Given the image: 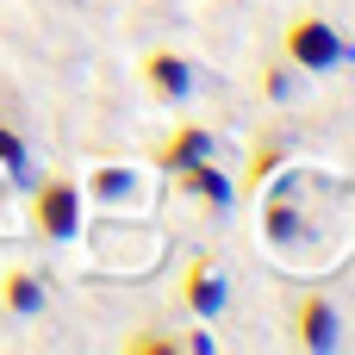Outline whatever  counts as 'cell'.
I'll return each instance as SVG.
<instances>
[{
    "label": "cell",
    "instance_id": "obj_1",
    "mask_svg": "<svg viewBox=\"0 0 355 355\" xmlns=\"http://www.w3.org/2000/svg\"><path fill=\"white\" fill-rule=\"evenodd\" d=\"M281 56H287L300 75H331V69L355 62V44L324 19V12H293L287 31H281Z\"/></svg>",
    "mask_w": 355,
    "mask_h": 355
},
{
    "label": "cell",
    "instance_id": "obj_2",
    "mask_svg": "<svg viewBox=\"0 0 355 355\" xmlns=\"http://www.w3.org/2000/svg\"><path fill=\"white\" fill-rule=\"evenodd\" d=\"M25 218H31V231H37L44 243H69V237L81 231V187H75L69 175H44V181L31 187Z\"/></svg>",
    "mask_w": 355,
    "mask_h": 355
},
{
    "label": "cell",
    "instance_id": "obj_3",
    "mask_svg": "<svg viewBox=\"0 0 355 355\" xmlns=\"http://www.w3.org/2000/svg\"><path fill=\"white\" fill-rule=\"evenodd\" d=\"M137 75H144V87H150L162 106H181V100L200 87V69H193V56H181L175 44H150V50L137 56Z\"/></svg>",
    "mask_w": 355,
    "mask_h": 355
},
{
    "label": "cell",
    "instance_id": "obj_4",
    "mask_svg": "<svg viewBox=\"0 0 355 355\" xmlns=\"http://www.w3.org/2000/svg\"><path fill=\"white\" fill-rule=\"evenodd\" d=\"M287 324H293V343L312 355L337 349L343 343V312H337V300L331 293H318V287H306L300 300H293V312H287Z\"/></svg>",
    "mask_w": 355,
    "mask_h": 355
},
{
    "label": "cell",
    "instance_id": "obj_5",
    "mask_svg": "<svg viewBox=\"0 0 355 355\" xmlns=\"http://www.w3.org/2000/svg\"><path fill=\"white\" fill-rule=\"evenodd\" d=\"M175 300H181V312H193V318H218L225 312V300H231V281L218 275V262H187V275H181V287H175Z\"/></svg>",
    "mask_w": 355,
    "mask_h": 355
},
{
    "label": "cell",
    "instance_id": "obj_6",
    "mask_svg": "<svg viewBox=\"0 0 355 355\" xmlns=\"http://www.w3.org/2000/svg\"><path fill=\"white\" fill-rule=\"evenodd\" d=\"M50 275L44 268H0V318H44Z\"/></svg>",
    "mask_w": 355,
    "mask_h": 355
},
{
    "label": "cell",
    "instance_id": "obj_7",
    "mask_svg": "<svg viewBox=\"0 0 355 355\" xmlns=\"http://www.w3.org/2000/svg\"><path fill=\"white\" fill-rule=\"evenodd\" d=\"M175 187H181L187 200H200L206 212H225V206H237V187H231V175H225L212 156H200V162L175 168Z\"/></svg>",
    "mask_w": 355,
    "mask_h": 355
},
{
    "label": "cell",
    "instance_id": "obj_8",
    "mask_svg": "<svg viewBox=\"0 0 355 355\" xmlns=\"http://www.w3.org/2000/svg\"><path fill=\"white\" fill-rule=\"evenodd\" d=\"M200 156H212V131H206V125H175V131L150 150V162H156L162 175L187 168V162H200Z\"/></svg>",
    "mask_w": 355,
    "mask_h": 355
},
{
    "label": "cell",
    "instance_id": "obj_9",
    "mask_svg": "<svg viewBox=\"0 0 355 355\" xmlns=\"http://www.w3.org/2000/svg\"><path fill=\"white\" fill-rule=\"evenodd\" d=\"M281 162H287V137H275V131H268V137H262V144L250 150L243 175L231 181V187H237V200H256V193H262V187H268V181L281 175Z\"/></svg>",
    "mask_w": 355,
    "mask_h": 355
},
{
    "label": "cell",
    "instance_id": "obj_10",
    "mask_svg": "<svg viewBox=\"0 0 355 355\" xmlns=\"http://www.w3.org/2000/svg\"><path fill=\"white\" fill-rule=\"evenodd\" d=\"M256 87H262L268 106H293V100H300V69H293L287 56H268V62L256 69Z\"/></svg>",
    "mask_w": 355,
    "mask_h": 355
},
{
    "label": "cell",
    "instance_id": "obj_11",
    "mask_svg": "<svg viewBox=\"0 0 355 355\" xmlns=\"http://www.w3.org/2000/svg\"><path fill=\"white\" fill-rule=\"evenodd\" d=\"M0 162H6L12 175H25V144H19V131H12V125H0Z\"/></svg>",
    "mask_w": 355,
    "mask_h": 355
},
{
    "label": "cell",
    "instance_id": "obj_12",
    "mask_svg": "<svg viewBox=\"0 0 355 355\" xmlns=\"http://www.w3.org/2000/svg\"><path fill=\"white\" fill-rule=\"evenodd\" d=\"M125 349H131V355H168V349H175V337H156V331H137V337H125Z\"/></svg>",
    "mask_w": 355,
    "mask_h": 355
},
{
    "label": "cell",
    "instance_id": "obj_13",
    "mask_svg": "<svg viewBox=\"0 0 355 355\" xmlns=\"http://www.w3.org/2000/svg\"><path fill=\"white\" fill-rule=\"evenodd\" d=\"M94 187H100L106 200H125V193H131V168H100V181H94Z\"/></svg>",
    "mask_w": 355,
    "mask_h": 355
}]
</instances>
